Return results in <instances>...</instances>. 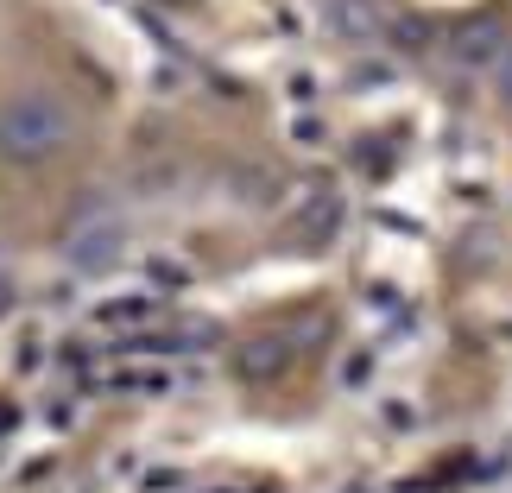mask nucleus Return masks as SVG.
<instances>
[{
    "label": "nucleus",
    "instance_id": "obj_1",
    "mask_svg": "<svg viewBox=\"0 0 512 493\" xmlns=\"http://www.w3.org/2000/svg\"><path fill=\"white\" fill-rule=\"evenodd\" d=\"M70 140H76V114L45 89L13 95V102L0 108V159H13V165H45Z\"/></svg>",
    "mask_w": 512,
    "mask_h": 493
}]
</instances>
